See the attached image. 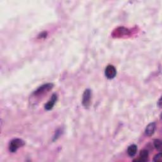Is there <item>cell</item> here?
Returning a JSON list of instances; mask_svg holds the SVG:
<instances>
[{"mask_svg":"<svg viewBox=\"0 0 162 162\" xmlns=\"http://www.w3.org/2000/svg\"><path fill=\"white\" fill-rule=\"evenodd\" d=\"M25 142L21 139H14L10 142L9 150L11 153H15L18 149L24 146Z\"/></svg>","mask_w":162,"mask_h":162,"instance_id":"6da1fadb","label":"cell"},{"mask_svg":"<svg viewBox=\"0 0 162 162\" xmlns=\"http://www.w3.org/2000/svg\"><path fill=\"white\" fill-rule=\"evenodd\" d=\"M91 91L87 89H86L82 96V105L85 108H88L91 104Z\"/></svg>","mask_w":162,"mask_h":162,"instance_id":"7a4b0ae2","label":"cell"},{"mask_svg":"<svg viewBox=\"0 0 162 162\" xmlns=\"http://www.w3.org/2000/svg\"><path fill=\"white\" fill-rule=\"evenodd\" d=\"M53 85L52 84H44L43 86H41L40 87H39L36 91L34 93V94L36 96H40L41 94H44L46 92L49 91L50 89H51L53 88Z\"/></svg>","mask_w":162,"mask_h":162,"instance_id":"3957f363","label":"cell"},{"mask_svg":"<svg viewBox=\"0 0 162 162\" xmlns=\"http://www.w3.org/2000/svg\"><path fill=\"white\" fill-rule=\"evenodd\" d=\"M105 75L109 79H112L115 78L116 75V70L115 67L112 65H109L105 68Z\"/></svg>","mask_w":162,"mask_h":162,"instance_id":"277c9868","label":"cell"},{"mask_svg":"<svg viewBox=\"0 0 162 162\" xmlns=\"http://www.w3.org/2000/svg\"><path fill=\"white\" fill-rule=\"evenodd\" d=\"M57 99H58V97H57L56 94L55 93L53 94L52 96H51V98L49 100V101L46 103V105H45V109L48 110V111L52 109L57 101Z\"/></svg>","mask_w":162,"mask_h":162,"instance_id":"5b68a950","label":"cell"},{"mask_svg":"<svg viewBox=\"0 0 162 162\" xmlns=\"http://www.w3.org/2000/svg\"><path fill=\"white\" fill-rule=\"evenodd\" d=\"M156 129V124L154 122L150 123V124H148L145 129V133L148 136H151L155 131Z\"/></svg>","mask_w":162,"mask_h":162,"instance_id":"8992f818","label":"cell"},{"mask_svg":"<svg viewBox=\"0 0 162 162\" xmlns=\"http://www.w3.org/2000/svg\"><path fill=\"white\" fill-rule=\"evenodd\" d=\"M138 151V148L137 146L135 145H132L131 146H129L128 149H127V153L129 155V156L133 157H134L136 153H137Z\"/></svg>","mask_w":162,"mask_h":162,"instance_id":"52a82bcc","label":"cell"},{"mask_svg":"<svg viewBox=\"0 0 162 162\" xmlns=\"http://www.w3.org/2000/svg\"><path fill=\"white\" fill-rule=\"evenodd\" d=\"M149 153L147 150H142L140 152L139 159L134 161H146L148 160Z\"/></svg>","mask_w":162,"mask_h":162,"instance_id":"ba28073f","label":"cell"},{"mask_svg":"<svg viewBox=\"0 0 162 162\" xmlns=\"http://www.w3.org/2000/svg\"><path fill=\"white\" fill-rule=\"evenodd\" d=\"M154 146L157 150L160 151L161 149V141L160 139H155L154 141Z\"/></svg>","mask_w":162,"mask_h":162,"instance_id":"9c48e42d","label":"cell"},{"mask_svg":"<svg viewBox=\"0 0 162 162\" xmlns=\"http://www.w3.org/2000/svg\"><path fill=\"white\" fill-rule=\"evenodd\" d=\"M153 160L154 161H161V153H160L157 154V155H155Z\"/></svg>","mask_w":162,"mask_h":162,"instance_id":"30bf717a","label":"cell"}]
</instances>
